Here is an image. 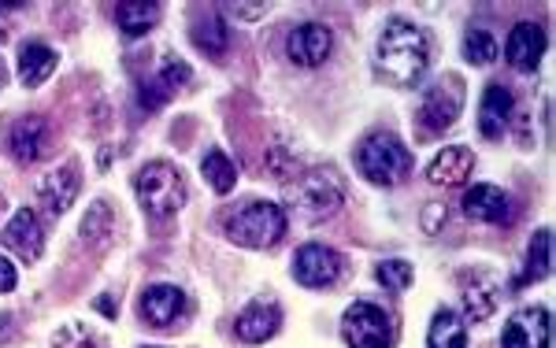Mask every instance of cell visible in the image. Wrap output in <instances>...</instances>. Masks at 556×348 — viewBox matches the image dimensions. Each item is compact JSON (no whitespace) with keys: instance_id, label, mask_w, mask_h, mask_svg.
<instances>
[{"instance_id":"19","label":"cell","mask_w":556,"mask_h":348,"mask_svg":"<svg viewBox=\"0 0 556 348\" xmlns=\"http://www.w3.org/2000/svg\"><path fill=\"white\" fill-rule=\"evenodd\" d=\"M464 216L475 219V222H505L508 216H513V201H508L505 190H497V185H471L468 193H464L460 201Z\"/></svg>"},{"instance_id":"36","label":"cell","mask_w":556,"mask_h":348,"mask_svg":"<svg viewBox=\"0 0 556 348\" xmlns=\"http://www.w3.org/2000/svg\"><path fill=\"white\" fill-rule=\"evenodd\" d=\"M0 86H4V64H0Z\"/></svg>"},{"instance_id":"8","label":"cell","mask_w":556,"mask_h":348,"mask_svg":"<svg viewBox=\"0 0 556 348\" xmlns=\"http://www.w3.org/2000/svg\"><path fill=\"white\" fill-rule=\"evenodd\" d=\"M342 274H345L342 253H334V248H327V245H304L298 248V256H293V279L301 285H308V289H327V285H334Z\"/></svg>"},{"instance_id":"11","label":"cell","mask_w":556,"mask_h":348,"mask_svg":"<svg viewBox=\"0 0 556 348\" xmlns=\"http://www.w3.org/2000/svg\"><path fill=\"white\" fill-rule=\"evenodd\" d=\"M193 78V70L190 64H182V60H175V56H167L164 64H160V70L152 78H146L138 89V104L146 112H156V108H164L167 101L182 89L186 82Z\"/></svg>"},{"instance_id":"32","label":"cell","mask_w":556,"mask_h":348,"mask_svg":"<svg viewBox=\"0 0 556 348\" xmlns=\"http://www.w3.org/2000/svg\"><path fill=\"white\" fill-rule=\"evenodd\" d=\"M445 222V204H430V208L424 211V227L427 234H438V227Z\"/></svg>"},{"instance_id":"3","label":"cell","mask_w":556,"mask_h":348,"mask_svg":"<svg viewBox=\"0 0 556 348\" xmlns=\"http://www.w3.org/2000/svg\"><path fill=\"white\" fill-rule=\"evenodd\" d=\"M286 201H290V211L304 222H323L330 219L345 201L342 178L334 171H308L298 175V182L286 190Z\"/></svg>"},{"instance_id":"14","label":"cell","mask_w":556,"mask_h":348,"mask_svg":"<svg viewBox=\"0 0 556 348\" xmlns=\"http://www.w3.org/2000/svg\"><path fill=\"white\" fill-rule=\"evenodd\" d=\"M78 190H83L78 159H67L64 167H56L52 175H45V178H41L38 196H41V204H45V211H49V216H64L71 204H75Z\"/></svg>"},{"instance_id":"21","label":"cell","mask_w":556,"mask_h":348,"mask_svg":"<svg viewBox=\"0 0 556 348\" xmlns=\"http://www.w3.org/2000/svg\"><path fill=\"white\" fill-rule=\"evenodd\" d=\"M513 93L505 86H486L482 93V104H479V130L482 138H501L513 123Z\"/></svg>"},{"instance_id":"16","label":"cell","mask_w":556,"mask_h":348,"mask_svg":"<svg viewBox=\"0 0 556 348\" xmlns=\"http://www.w3.org/2000/svg\"><path fill=\"white\" fill-rule=\"evenodd\" d=\"M8 248H12L20 260H38L45 253V227L38 219V211L34 208H20L12 216V222L4 227V234H0Z\"/></svg>"},{"instance_id":"33","label":"cell","mask_w":556,"mask_h":348,"mask_svg":"<svg viewBox=\"0 0 556 348\" xmlns=\"http://www.w3.org/2000/svg\"><path fill=\"white\" fill-rule=\"evenodd\" d=\"M15 282H20V274H15V263H8L4 256H0V293H12Z\"/></svg>"},{"instance_id":"23","label":"cell","mask_w":556,"mask_h":348,"mask_svg":"<svg viewBox=\"0 0 556 348\" xmlns=\"http://www.w3.org/2000/svg\"><path fill=\"white\" fill-rule=\"evenodd\" d=\"M427 348H468V323H464L456 311L442 308L434 319H430Z\"/></svg>"},{"instance_id":"17","label":"cell","mask_w":556,"mask_h":348,"mask_svg":"<svg viewBox=\"0 0 556 348\" xmlns=\"http://www.w3.org/2000/svg\"><path fill=\"white\" fill-rule=\"evenodd\" d=\"M545 52V30L538 23H516L513 34L505 41V60L513 64L519 75H534L538 64H542Z\"/></svg>"},{"instance_id":"30","label":"cell","mask_w":556,"mask_h":348,"mask_svg":"<svg viewBox=\"0 0 556 348\" xmlns=\"http://www.w3.org/2000/svg\"><path fill=\"white\" fill-rule=\"evenodd\" d=\"M375 279H379L390 293H405L412 279H416V271H412L408 260H382L375 267Z\"/></svg>"},{"instance_id":"6","label":"cell","mask_w":556,"mask_h":348,"mask_svg":"<svg viewBox=\"0 0 556 348\" xmlns=\"http://www.w3.org/2000/svg\"><path fill=\"white\" fill-rule=\"evenodd\" d=\"M342 337L349 348H390L393 323L379 305L356 300V305H349L342 315Z\"/></svg>"},{"instance_id":"12","label":"cell","mask_w":556,"mask_h":348,"mask_svg":"<svg viewBox=\"0 0 556 348\" xmlns=\"http://www.w3.org/2000/svg\"><path fill=\"white\" fill-rule=\"evenodd\" d=\"M549 311L545 308H519L513 319L505 323L501 334V348H549Z\"/></svg>"},{"instance_id":"9","label":"cell","mask_w":556,"mask_h":348,"mask_svg":"<svg viewBox=\"0 0 556 348\" xmlns=\"http://www.w3.org/2000/svg\"><path fill=\"white\" fill-rule=\"evenodd\" d=\"M501 297H505V285L497 274L490 271H464L460 274V300H464V319L468 323H486L497 311Z\"/></svg>"},{"instance_id":"1","label":"cell","mask_w":556,"mask_h":348,"mask_svg":"<svg viewBox=\"0 0 556 348\" xmlns=\"http://www.w3.org/2000/svg\"><path fill=\"white\" fill-rule=\"evenodd\" d=\"M375 56H379V70L393 86L412 89L424 82V75L430 67V38L416 23L390 20L379 34Z\"/></svg>"},{"instance_id":"28","label":"cell","mask_w":556,"mask_h":348,"mask_svg":"<svg viewBox=\"0 0 556 348\" xmlns=\"http://www.w3.org/2000/svg\"><path fill=\"white\" fill-rule=\"evenodd\" d=\"M201 175L215 193H230L238 185V167L230 164L227 153H219V149H208V156L201 159Z\"/></svg>"},{"instance_id":"4","label":"cell","mask_w":556,"mask_h":348,"mask_svg":"<svg viewBox=\"0 0 556 348\" xmlns=\"http://www.w3.org/2000/svg\"><path fill=\"white\" fill-rule=\"evenodd\" d=\"M286 234V211L278 204L253 201L227 219V237L241 248H275Z\"/></svg>"},{"instance_id":"5","label":"cell","mask_w":556,"mask_h":348,"mask_svg":"<svg viewBox=\"0 0 556 348\" xmlns=\"http://www.w3.org/2000/svg\"><path fill=\"white\" fill-rule=\"evenodd\" d=\"M356 164L375 185H401L412 175V153L393 133H371L356 153Z\"/></svg>"},{"instance_id":"10","label":"cell","mask_w":556,"mask_h":348,"mask_svg":"<svg viewBox=\"0 0 556 348\" xmlns=\"http://www.w3.org/2000/svg\"><path fill=\"white\" fill-rule=\"evenodd\" d=\"M330 49H334V34H330V26H323V23H301V26H293L290 38H286V56H290V64H298V67L327 64Z\"/></svg>"},{"instance_id":"35","label":"cell","mask_w":556,"mask_h":348,"mask_svg":"<svg viewBox=\"0 0 556 348\" xmlns=\"http://www.w3.org/2000/svg\"><path fill=\"white\" fill-rule=\"evenodd\" d=\"M4 208H8V201H4V196H0V216H4Z\"/></svg>"},{"instance_id":"22","label":"cell","mask_w":556,"mask_h":348,"mask_svg":"<svg viewBox=\"0 0 556 348\" xmlns=\"http://www.w3.org/2000/svg\"><path fill=\"white\" fill-rule=\"evenodd\" d=\"M52 70H56V52H52L49 44H41V41L23 44V52H20V82L26 89L49 82Z\"/></svg>"},{"instance_id":"27","label":"cell","mask_w":556,"mask_h":348,"mask_svg":"<svg viewBox=\"0 0 556 348\" xmlns=\"http://www.w3.org/2000/svg\"><path fill=\"white\" fill-rule=\"evenodd\" d=\"M112 234H115L112 204H108V201L89 204V211H86V219H83V241H86V245L104 248L108 241H112Z\"/></svg>"},{"instance_id":"7","label":"cell","mask_w":556,"mask_h":348,"mask_svg":"<svg viewBox=\"0 0 556 348\" xmlns=\"http://www.w3.org/2000/svg\"><path fill=\"white\" fill-rule=\"evenodd\" d=\"M460 108H464V82L456 75H445L427 89L424 104H419V123H424L427 133H442L456 123Z\"/></svg>"},{"instance_id":"29","label":"cell","mask_w":556,"mask_h":348,"mask_svg":"<svg viewBox=\"0 0 556 348\" xmlns=\"http://www.w3.org/2000/svg\"><path fill=\"white\" fill-rule=\"evenodd\" d=\"M497 41H493L490 30H482V26H471L468 34H464V56H468V64L475 67H490L493 60H497Z\"/></svg>"},{"instance_id":"18","label":"cell","mask_w":556,"mask_h":348,"mask_svg":"<svg viewBox=\"0 0 556 348\" xmlns=\"http://www.w3.org/2000/svg\"><path fill=\"white\" fill-rule=\"evenodd\" d=\"M182 311H186V293L172 282L149 285V289L141 293V319H146L149 326H160V330L172 326L178 323Z\"/></svg>"},{"instance_id":"15","label":"cell","mask_w":556,"mask_h":348,"mask_svg":"<svg viewBox=\"0 0 556 348\" xmlns=\"http://www.w3.org/2000/svg\"><path fill=\"white\" fill-rule=\"evenodd\" d=\"M52 145V130L49 123L38 119V115H30V119H20L8 133V153H12L15 164H38V159L49 153Z\"/></svg>"},{"instance_id":"24","label":"cell","mask_w":556,"mask_h":348,"mask_svg":"<svg viewBox=\"0 0 556 348\" xmlns=\"http://www.w3.org/2000/svg\"><path fill=\"white\" fill-rule=\"evenodd\" d=\"M160 15H164V8L160 4H146V0H127V4L115 8V23H119V30L127 34V38H141V34H149L152 26L160 23Z\"/></svg>"},{"instance_id":"25","label":"cell","mask_w":556,"mask_h":348,"mask_svg":"<svg viewBox=\"0 0 556 348\" xmlns=\"http://www.w3.org/2000/svg\"><path fill=\"white\" fill-rule=\"evenodd\" d=\"M193 44L201 52H208V56H227V49H230V26L219 20L215 12H208L204 15L201 23L193 26Z\"/></svg>"},{"instance_id":"34","label":"cell","mask_w":556,"mask_h":348,"mask_svg":"<svg viewBox=\"0 0 556 348\" xmlns=\"http://www.w3.org/2000/svg\"><path fill=\"white\" fill-rule=\"evenodd\" d=\"M230 12L241 15V20H260V15L267 12L264 4H230Z\"/></svg>"},{"instance_id":"20","label":"cell","mask_w":556,"mask_h":348,"mask_svg":"<svg viewBox=\"0 0 556 348\" xmlns=\"http://www.w3.org/2000/svg\"><path fill=\"white\" fill-rule=\"evenodd\" d=\"M475 171V153L464 145L442 149L427 167V182L430 185H464Z\"/></svg>"},{"instance_id":"13","label":"cell","mask_w":556,"mask_h":348,"mask_svg":"<svg viewBox=\"0 0 556 348\" xmlns=\"http://www.w3.org/2000/svg\"><path fill=\"white\" fill-rule=\"evenodd\" d=\"M278 326H282V308H278V300L271 297H256L249 300L245 308L238 311V341L245 345H264L267 337L278 334Z\"/></svg>"},{"instance_id":"31","label":"cell","mask_w":556,"mask_h":348,"mask_svg":"<svg viewBox=\"0 0 556 348\" xmlns=\"http://www.w3.org/2000/svg\"><path fill=\"white\" fill-rule=\"evenodd\" d=\"M56 348H101V341H97L93 334H86V330L71 326L56 337Z\"/></svg>"},{"instance_id":"26","label":"cell","mask_w":556,"mask_h":348,"mask_svg":"<svg viewBox=\"0 0 556 348\" xmlns=\"http://www.w3.org/2000/svg\"><path fill=\"white\" fill-rule=\"evenodd\" d=\"M549 271H553V234L549 230H538L531 248H527V271L519 282L523 285L542 282V279H549Z\"/></svg>"},{"instance_id":"2","label":"cell","mask_w":556,"mask_h":348,"mask_svg":"<svg viewBox=\"0 0 556 348\" xmlns=\"http://www.w3.org/2000/svg\"><path fill=\"white\" fill-rule=\"evenodd\" d=\"M138 201L146 208V216L152 219H172L175 211H182L186 204V182H182V171L167 159H152L138 171Z\"/></svg>"}]
</instances>
